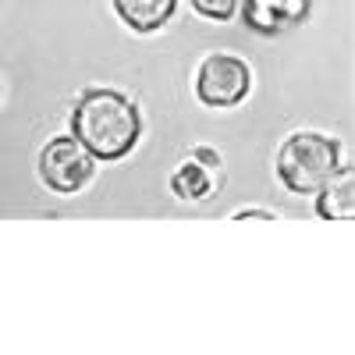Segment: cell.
<instances>
[{
    "label": "cell",
    "mask_w": 355,
    "mask_h": 355,
    "mask_svg": "<svg viewBox=\"0 0 355 355\" xmlns=\"http://www.w3.org/2000/svg\"><path fill=\"white\" fill-rule=\"evenodd\" d=\"M75 139L100 160H121L139 142V110L114 89H89L75 107Z\"/></svg>",
    "instance_id": "obj_1"
},
{
    "label": "cell",
    "mask_w": 355,
    "mask_h": 355,
    "mask_svg": "<svg viewBox=\"0 0 355 355\" xmlns=\"http://www.w3.org/2000/svg\"><path fill=\"white\" fill-rule=\"evenodd\" d=\"M341 171V146L331 135L320 132H295L277 157V174L281 182L299 192V196H313L320 192L331 178Z\"/></svg>",
    "instance_id": "obj_2"
},
{
    "label": "cell",
    "mask_w": 355,
    "mask_h": 355,
    "mask_svg": "<svg viewBox=\"0 0 355 355\" xmlns=\"http://www.w3.org/2000/svg\"><path fill=\"white\" fill-rule=\"evenodd\" d=\"M249 85H252V71L245 61H239L231 53H214L199 68L196 93L210 107H234L249 96Z\"/></svg>",
    "instance_id": "obj_3"
},
{
    "label": "cell",
    "mask_w": 355,
    "mask_h": 355,
    "mask_svg": "<svg viewBox=\"0 0 355 355\" xmlns=\"http://www.w3.org/2000/svg\"><path fill=\"white\" fill-rule=\"evenodd\" d=\"M40 174L53 192L71 196L89 182V174H93V153H89L75 135L53 139L40 153Z\"/></svg>",
    "instance_id": "obj_4"
},
{
    "label": "cell",
    "mask_w": 355,
    "mask_h": 355,
    "mask_svg": "<svg viewBox=\"0 0 355 355\" xmlns=\"http://www.w3.org/2000/svg\"><path fill=\"white\" fill-rule=\"evenodd\" d=\"M114 11L135 33H153L174 15V0H114Z\"/></svg>",
    "instance_id": "obj_5"
},
{
    "label": "cell",
    "mask_w": 355,
    "mask_h": 355,
    "mask_svg": "<svg viewBox=\"0 0 355 355\" xmlns=\"http://www.w3.org/2000/svg\"><path fill=\"white\" fill-rule=\"evenodd\" d=\"M355 210V185H352V171H338L327 185L320 189V217L327 220H345Z\"/></svg>",
    "instance_id": "obj_6"
},
{
    "label": "cell",
    "mask_w": 355,
    "mask_h": 355,
    "mask_svg": "<svg viewBox=\"0 0 355 355\" xmlns=\"http://www.w3.org/2000/svg\"><path fill=\"white\" fill-rule=\"evenodd\" d=\"M295 11H299V0H249L245 4V18L259 28H277Z\"/></svg>",
    "instance_id": "obj_7"
},
{
    "label": "cell",
    "mask_w": 355,
    "mask_h": 355,
    "mask_svg": "<svg viewBox=\"0 0 355 355\" xmlns=\"http://www.w3.org/2000/svg\"><path fill=\"white\" fill-rule=\"evenodd\" d=\"M174 192L182 196V199H202L206 192H210V178L202 174V164H196V160H189L182 171L174 174Z\"/></svg>",
    "instance_id": "obj_8"
},
{
    "label": "cell",
    "mask_w": 355,
    "mask_h": 355,
    "mask_svg": "<svg viewBox=\"0 0 355 355\" xmlns=\"http://www.w3.org/2000/svg\"><path fill=\"white\" fill-rule=\"evenodd\" d=\"M192 8L206 18H217V21H227L239 8V0H192Z\"/></svg>",
    "instance_id": "obj_9"
},
{
    "label": "cell",
    "mask_w": 355,
    "mask_h": 355,
    "mask_svg": "<svg viewBox=\"0 0 355 355\" xmlns=\"http://www.w3.org/2000/svg\"><path fill=\"white\" fill-rule=\"evenodd\" d=\"M192 160H202V167H214V164H217V157H214L210 150H196V157H192Z\"/></svg>",
    "instance_id": "obj_10"
}]
</instances>
